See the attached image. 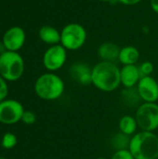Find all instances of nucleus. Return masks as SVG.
<instances>
[{"label": "nucleus", "instance_id": "f257e3e1", "mask_svg": "<svg viewBox=\"0 0 158 159\" xmlns=\"http://www.w3.org/2000/svg\"><path fill=\"white\" fill-rule=\"evenodd\" d=\"M92 84L104 92L115 90L121 84L120 69L115 62H98L92 68Z\"/></svg>", "mask_w": 158, "mask_h": 159}, {"label": "nucleus", "instance_id": "f03ea898", "mask_svg": "<svg viewBox=\"0 0 158 159\" xmlns=\"http://www.w3.org/2000/svg\"><path fill=\"white\" fill-rule=\"evenodd\" d=\"M129 149L134 159H157L158 136L152 131L142 130L131 137Z\"/></svg>", "mask_w": 158, "mask_h": 159}, {"label": "nucleus", "instance_id": "7ed1b4c3", "mask_svg": "<svg viewBox=\"0 0 158 159\" xmlns=\"http://www.w3.org/2000/svg\"><path fill=\"white\" fill-rule=\"evenodd\" d=\"M34 92L42 100L55 101L64 92L63 80L53 73L43 74L34 83Z\"/></svg>", "mask_w": 158, "mask_h": 159}, {"label": "nucleus", "instance_id": "20e7f679", "mask_svg": "<svg viewBox=\"0 0 158 159\" xmlns=\"http://www.w3.org/2000/svg\"><path fill=\"white\" fill-rule=\"evenodd\" d=\"M24 72V61L16 51L6 50L0 54V75L7 81L19 80Z\"/></svg>", "mask_w": 158, "mask_h": 159}, {"label": "nucleus", "instance_id": "39448f33", "mask_svg": "<svg viewBox=\"0 0 158 159\" xmlns=\"http://www.w3.org/2000/svg\"><path fill=\"white\" fill-rule=\"evenodd\" d=\"M86 29L79 23H69L61 31V45L67 50H77L81 48L86 43Z\"/></svg>", "mask_w": 158, "mask_h": 159}, {"label": "nucleus", "instance_id": "423d86ee", "mask_svg": "<svg viewBox=\"0 0 158 159\" xmlns=\"http://www.w3.org/2000/svg\"><path fill=\"white\" fill-rule=\"evenodd\" d=\"M135 118L138 127L144 131L154 132L158 128V104L143 102L138 106Z\"/></svg>", "mask_w": 158, "mask_h": 159}, {"label": "nucleus", "instance_id": "0eeeda50", "mask_svg": "<svg viewBox=\"0 0 158 159\" xmlns=\"http://www.w3.org/2000/svg\"><path fill=\"white\" fill-rule=\"evenodd\" d=\"M24 113L22 104L16 100H4L0 102V123L14 125L21 120Z\"/></svg>", "mask_w": 158, "mask_h": 159}, {"label": "nucleus", "instance_id": "6e6552de", "mask_svg": "<svg viewBox=\"0 0 158 159\" xmlns=\"http://www.w3.org/2000/svg\"><path fill=\"white\" fill-rule=\"evenodd\" d=\"M67 59V49L61 44L48 48L43 56V64L49 72H55L61 69Z\"/></svg>", "mask_w": 158, "mask_h": 159}, {"label": "nucleus", "instance_id": "1a4fd4ad", "mask_svg": "<svg viewBox=\"0 0 158 159\" xmlns=\"http://www.w3.org/2000/svg\"><path fill=\"white\" fill-rule=\"evenodd\" d=\"M26 35L24 30L20 26H13L7 29L2 38V43L8 51L20 50L25 43Z\"/></svg>", "mask_w": 158, "mask_h": 159}, {"label": "nucleus", "instance_id": "9d476101", "mask_svg": "<svg viewBox=\"0 0 158 159\" xmlns=\"http://www.w3.org/2000/svg\"><path fill=\"white\" fill-rule=\"evenodd\" d=\"M136 88L142 101L144 102H156L158 100V83L154 77L151 75L142 76Z\"/></svg>", "mask_w": 158, "mask_h": 159}, {"label": "nucleus", "instance_id": "9b49d317", "mask_svg": "<svg viewBox=\"0 0 158 159\" xmlns=\"http://www.w3.org/2000/svg\"><path fill=\"white\" fill-rule=\"evenodd\" d=\"M71 77L78 84L88 86L92 84V69L84 62H75L70 68Z\"/></svg>", "mask_w": 158, "mask_h": 159}, {"label": "nucleus", "instance_id": "f8f14e48", "mask_svg": "<svg viewBox=\"0 0 158 159\" xmlns=\"http://www.w3.org/2000/svg\"><path fill=\"white\" fill-rule=\"evenodd\" d=\"M141 78L142 75L140 73L139 67L136 66V64L124 65L120 69V80L125 89L135 88Z\"/></svg>", "mask_w": 158, "mask_h": 159}, {"label": "nucleus", "instance_id": "ddd939ff", "mask_svg": "<svg viewBox=\"0 0 158 159\" xmlns=\"http://www.w3.org/2000/svg\"><path fill=\"white\" fill-rule=\"evenodd\" d=\"M120 49L121 48H119L116 44L113 42H105L99 47L98 55L103 61L115 62L116 60H118Z\"/></svg>", "mask_w": 158, "mask_h": 159}, {"label": "nucleus", "instance_id": "4468645a", "mask_svg": "<svg viewBox=\"0 0 158 159\" xmlns=\"http://www.w3.org/2000/svg\"><path fill=\"white\" fill-rule=\"evenodd\" d=\"M38 36L46 44L51 46L61 44V32L53 26H42L38 31Z\"/></svg>", "mask_w": 158, "mask_h": 159}, {"label": "nucleus", "instance_id": "2eb2a0df", "mask_svg": "<svg viewBox=\"0 0 158 159\" xmlns=\"http://www.w3.org/2000/svg\"><path fill=\"white\" fill-rule=\"evenodd\" d=\"M140 58V51L133 46H127L120 49L118 61L123 65L136 64Z\"/></svg>", "mask_w": 158, "mask_h": 159}, {"label": "nucleus", "instance_id": "dca6fc26", "mask_svg": "<svg viewBox=\"0 0 158 159\" xmlns=\"http://www.w3.org/2000/svg\"><path fill=\"white\" fill-rule=\"evenodd\" d=\"M138 128L137 120L134 116H124L119 120V129L120 132L131 136L134 135Z\"/></svg>", "mask_w": 158, "mask_h": 159}, {"label": "nucleus", "instance_id": "f3484780", "mask_svg": "<svg viewBox=\"0 0 158 159\" xmlns=\"http://www.w3.org/2000/svg\"><path fill=\"white\" fill-rule=\"evenodd\" d=\"M131 138L129 135H126L122 132H118L115 134L111 140L112 147L117 151V150H125L129 148Z\"/></svg>", "mask_w": 158, "mask_h": 159}, {"label": "nucleus", "instance_id": "a211bd4d", "mask_svg": "<svg viewBox=\"0 0 158 159\" xmlns=\"http://www.w3.org/2000/svg\"><path fill=\"white\" fill-rule=\"evenodd\" d=\"M122 98L126 104L129 106L134 107V106H140L139 103L142 101L139 92L137 90V88H130V89H125L122 92Z\"/></svg>", "mask_w": 158, "mask_h": 159}, {"label": "nucleus", "instance_id": "6ab92c4d", "mask_svg": "<svg viewBox=\"0 0 158 159\" xmlns=\"http://www.w3.org/2000/svg\"><path fill=\"white\" fill-rule=\"evenodd\" d=\"M17 143H18V139H17L16 135L11 132H7L2 137L1 146L6 150H9V149L14 148L16 146Z\"/></svg>", "mask_w": 158, "mask_h": 159}, {"label": "nucleus", "instance_id": "aec40b11", "mask_svg": "<svg viewBox=\"0 0 158 159\" xmlns=\"http://www.w3.org/2000/svg\"><path fill=\"white\" fill-rule=\"evenodd\" d=\"M139 69H140V73L142 75V76H149L154 72V64L151 61H144L139 66Z\"/></svg>", "mask_w": 158, "mask_h": 159}, {"label": "nucleus", "instance_id": "412c9836", "mask_svg": "<svg viewBox=\"0 0 158 159\" xmlns=\"http://www.w3.org/2000/svg\"><path fill=\"white\" fill-rule=\"evenodd\" d=\"M20 121L25 125H33L36 121V116L32 111H24Z\"/></svg>", "mask_w": 158, "mask_h": 159}, {"label": "nucleus", "instance_id": "4be33fe9", "mask_svg": "<svg viewBox=\"0 0 158 159\" xmlns=\"http://www.w3.org/2000/svg\"><path fill=\"white\" fill-rule=\"evenodd\" d=\"M111 159H134V157L132 156L129 149H125L115 151Z\"/></svg>", "mask_w": 158, "mask_h": 159}, {"label": "nucleus", "instance_id": "5701e85b", "mask_svg": "<svg viewBox=\"0 0 158 159\" xmlns=\"http://www.w3.org/2000/svg\"><path fill=\"white\" fill-rule=\"evenodd\" d=\"M8 94V87L7 84V80H5L0 75V102L6 100Z\"/></svg>", "mask_w": 158, "mask_h": 159}, {"label": "nucleus", "instance_id": "b1692460", "mask_svg": "<svg viewBox=\"0 0 158 159\" xmlns=\"http://www.w3.org/2000/svg\"><path fill=\"white\" fill-rule=\"evenodd\" d=\"M117 1L126 6H133V5L139 4L142 0H117Z\"/></svg>", "mask_w": 158, "mask_h": 159}, {"label": "nucleus", "instance_id": "393cba45", "mask_svg": "<svg viewBox=\"0 0 158 159\" xmlns=\"http://www.w3.org/2000/svg\"><path fill=\"white\" fill-rule=\"evenodd\" d=\"M150 6L152 9L158 14V0H150Z\"/></svg>", "mask_w": 158, "mask_h": 159}, {"label": "nucleus", "instance_id": "a878e982", "mask_svg": "<svg viewBox=\"0 0 158 159\" xmlns=\"http://www.w3.org/2000/svg\"><path fill=\"white\" fill-rule=\"evenodd\" d=\"M98 1H102V2H112L113 0H98Z\"/></svg>", "mask_w": 158, "mask_h": 159}, {"label": "nucleus", "instance_id": "bb28decb", "mask_svg": "<svg viewBox=\"0 0 158 159\" xmlns=\"http://www.w3.org/2000/svg\"><path fill=\"white\" fill-rule=\"evenodd\" d=\"M97 159H106V158H104V157H99V158H97Z\"/></svg>", "mask_w": 158, "mask_h": 159}, {"label": "nucleus", "instance_id": "cd10ccee", "mask_svg": "<svg viewBox=\"0 0 158 159\" xmlns=\"http://www.w3.org/2000/svg\"><path fill=\"white\" fill-rule=\"evenodd\" d=\"M0 159H7L6 157H0Z\"/></svg>", "mask_w": 158, "mask_h": 159}, {"label": "nucleus", "instance_id": "c85d7f7f", "mask_svg": "<svg viewBox=\"0 0 158 159\" xmlns=\"http://www.w3.org/2000/svg\"><path fill=\"white\" fill-rule=\"evenodd\" d=\"M157 83H158V80H157Z\"/></svg>", "mask_w": 158, "mask_h": 159}]
</instances>
